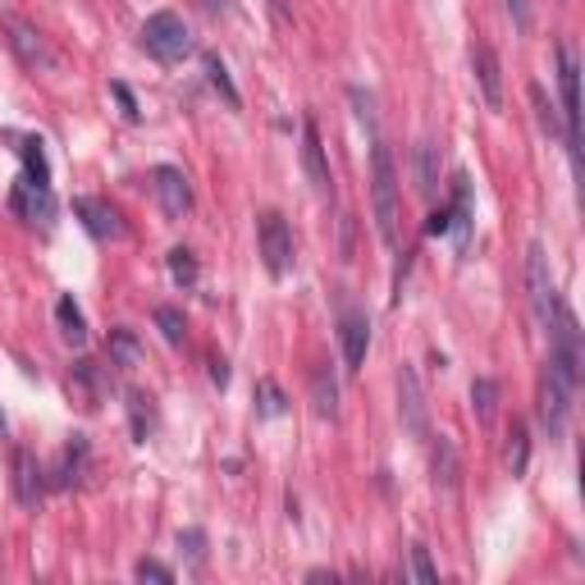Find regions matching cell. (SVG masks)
<instances>
[{
  "label": "cell",
  "instance_id": "obj_18",
  "mask_svg": "<svg viewBox=\"0 0 585 585\" xmlns=\"http://www.w3.org/2000/svg\"><path fill=\"white\" fill-rule=\"evenodd\" d=\"M56 320H60V335H65L73 348L87 343V320H83V312H79V302H73V297H60V302H56Z\"/></svg>",
  "mask_w": 585,
  "mask_h": 585
},
{
  "label": "cell",
  "instance_id": "obj_2",
  "mask_svg": "<svg viewBox=\"0 0 585 585\" xmlns=\"http://www.w3.org/2000/svg\"><path fill=\"white\" fill-rule=\"evenodd\" d=\"M142 50H147L151 60H161V65H179L188 50H192L188 23H184L179 14H169V10L151 14V19L142 23Z\"/></svg>",
  "mask_w": 585,
  "mask_h": 585
},
{
  "label": "cell",
  "instance_id": "obj_1",
  "mask_svg": "<svg viewBox=\"0 0 585 585\" xmlns=\"http://www.w3.org/2000/svg\"><path fill=\"white\" fill-rule=\"evenodd\" d=\"M371 207H375L379 238L394 247L398 243V169H394L389 147L379 138H375V151H371Z\"/></svg>",
  "mask_w": 585,
  "mask_h": 585
},
{
  "label": "cell",
  "instance_id": "obj_33",
  "mask_svg": "<svg viewBox=\"0 0 585 585\" xmlns=\"http://www.w3.org/2000/svg\"><path fill=\"white\" fill-rule=\"evenodd\" d=\"M507 14H513V23L522 33L530 28V0H507Z\"/></svg>",
  "mask_w": 585,
  "mask_h": 585
},
{
  "label": "cell",
  "instance_id": "obj_21",
  "mask_svg": "<svg viewBox=\"0 0 585 585\" xmlns=\"http://www.w3.org/2000/svg\"><path fill=\"white\" fill-rule=\"evenodd\" d=\"M526 463H530L526 421H513V430H507V471H513V476H526Z\"/></svg>",
  "mask_w": 585,
  "mask_h": 585
},
{
  "label": "cell",
  "instance_id": "obj_5",
  "mask_svg": "<svg viewBox=\"0 0 585 585\" xmlns=\"http://www.w3.org/2000/svg\"><path fill=\"white\" fill-rule=\"evenodd\" d=\"M257 243H261V261L274 279H284L293 270V229L284 224L279 211H261L257 215Z\"/></svg>",
  "mask_w": 585,
  "mask_h": 585
},
{
  "label": "cell",
  "instance_id": "obj_12",
  "mask_svg": "<svg viewBox=\"0 0 585 585\" xmlns=\"http://www.w3.org/2000/svg\"><path fill=\"white\" fill-rule=\"evenodd\" d=\"M302 165H307V179H312L316 197H335V179H329V161H325V147H320L316 119L302 124Z\"/></svg>",
  "mask_w": 585,
  "mask_h": 585
},
{
  "label": "cell",
  "instance_id": "obj_38",
  "mask_svg": "<svg viewBox=\"0 0 585 585\" xmlns=\"http://www.w3.org/2000/svg\"><path fill=\"white\" fill-rule=\"evenodd\" d=\"M201 5H211V10H224V5H229V0H201Z\"/></svg>",
  "mask_w": 585,
  "mask_h": 585
},
{
  "label": "cell",
  "instance_id": "obj_39",
  "mask_svg": "<svg viewBox=\"0 0 585 585\" xmlns=\"http://www.w3.org/2000/svg\"><path fill=\"white\" fill-rule=\"evenodd\" d=\"M0 425H5V421H0Z\"/></svg>",
  "mask_w": 585,
  "mask_h": 585
},
{
  "label": "cell",
  "instance_id": "obj_26",
  "mask_svg": "<svg viewBox=\"0 0 585 585\" xmlns=\"http://www.w3.org/2000/svg\"><path fill=\"white\" fill-rule=\"evenodd\" d=\"M169 274H174V284H179V289H192L197 284V257H192L188 247H174L169 251Z\"/></svg>",
  "mask_w": 585,
  "mask_h": 585
},
{
  "label": "cell",
  "instance_id": "obj_4",
  "mask_svg": "<svg viewBox=\"0 0 585 585\" xmlns=\"http://www.w3.org/2000/svg\"><path fill=\"white\" fill-rule=\"evenodd\" d=\"M0 37H5V46L14 50V60L23 69H50V65H56L46 37L37 33V23H28L23 14H0Z\"/></svg>",
  "mask_w": 585,
  "mask_h": 585
},
{
  "label": "cell",
  "instance_id": "obj_27",
  "mask_svg": "<svg viewBox=\"0 0 585 585\" xmlns=\"http://www.w3.org/2000/svg\"><path fill=\"white\" fill-rule=\"evenodd\" d=\"M129 417H133V435L147 440L151 425H156V407H151L147 394H129Z\"/></svg>",
  "mask_w": 585,
  "mask_h": 585
},
{
  "label": "cell",
  "instance_id": "obj_30",
  "mask_svg": "<svg viewBox=\"0 0 585 585\" xmlns=\"http://www.w3.org/2000/svg\"><path fill=\"white\" fill-rule=\"evenodd\" d=\"M257 394H261V412H266V417H279V412H284V394H279L274 379H261Z\"/></svg>",
  "mask_w": 585,
  "mask_h": 585
},
{
  "label": "cell",
  "instance_id": "obj_3",
  "mask_svg": "<svg viewBox=\"0 0 585 585\" xmlns=\"http://www.w3.org/2000/svg\"><path fill=\"white\" fill-rule=\"evenodd\" d=\"M558 87H563V138L572 161H581V65L576 46H558Z\"/></svg>",
  "mask_w": 585,
  "mask_h": 585
},
{
  "label": "cell",
  "instance_id": "obj_22",
  "mask_svg": "<svg viewBox=\"0 0 585 585\" xmlns=\"http://www.w3.org/2000/svg\"><path fill=\"white\" fill-rule=\"evenodd\" d=\"M142 362V348L133 339V329H110V366H138Z\"/></svg>",
  "mask_w": 585,
  "mask_h": 585
},
{
  "label": "cell",
  "instance_id": "obj_23",
  "mask_svg": "<svg viewBox=\"0 0 585 585\" xmlns=\"http://www.w3.org/2000/svg\"><path fill=\"white\" fill-rule=\"evenodd\" d=\"M430 463H435V480L444 490H457V453H453V444L440 435L435 440V448H430Z\"/></svg>",
  "mask_w": 585,
  "mask_h": 585
},
{
  "label": "cell",
  "instance_id": "obj_11",
  "mask_svg": "<svg viewBox=\"0 0 585 585\" xmlns=\"http://www.w3.org/2000/svg\"><path fill=\"white\" fill-rule=\"evenodd\" d=\"M471 73H476V83H480V96H485V106L499 110V106H503V69H499V56H494L490 42H476V46H471Z\"/></svg>",
  "mask_w": 585,
  "mask_h": 585
},
{
  "label": "cell",
  "instance_id": "obj_13",
  "mask_svg": "<svg viewBox=\"0 0 585 585\" xmlns=\"http://www.w3.org/2000/svg\"><path fill=\"white\" fill-rule=\"evenodd\" d=\"M73 215H79L87 224V234L92 238H124V220L119 211L110 207V201H101V197H79L73 201Z\"/></svg>",
  "mask_w": 585,
  "mask_h": 585
},
{
  "label": "cell",
  "instance_id": "obj_17",
  "mask_svg": "<svg viewBox=\"0 0 585 585\" xmlns=\"http://www.w3.org/2000/svg\"><path fill=\"white\" fill-rule=\"evenodd\" d=\"M73 385L83 389V398H87V407H101V398H106V389H110V379H106V371H101L96 362H73Z\"/></svg>",
  "mask_w": 585,
  "mask_h": 585
},
{
  "label": "cell",
  "instance_id": "obj_35",
  "mask_svg": "<svg viewBox=\"0 0 585 585\" xmlns=\"http://www.w3.org/2000/svg\"><path fill=\"white\" fill-rule=\"evenodd\" d=\"M179 545H188V553L201 563V545H207V540H201V530H188V536H179Z\"/></svg>",
  "mask_w": 585,
  "mask_h": 585
},
{
  "label": "cell",
  "instance_id": "obj_8",
  "mask_svg": "<svg viewBox=\"0 0 585 585\" xmlns=\"http://www.w3.org/2000/svg\"><path fill=\"white\" fill-rule=\"evenodd\" d=\"M151 188H156V201H161V211L169 220H184L192 211V188L184 179V169H174V165H156L151 169Z\"/></svg>",
  "mask_w": 585,
  "mask_h": 585
},
{
  "label": "cell",
  "instance_id": "obj_7",
  "mask_svg": "<svg viewBox=\"0 0 585 585\" xmlns=\"http://www.w3.org/2000/svg\"><path fill=\"white\" fill-rule=\"evenodd\" d=\"M526 289H530V307H536V320L549 329L553 312H558V297H553V274H549V257L540 243H530L526 251Z\"/></svg>",
  "mask_w": 585,
  "mask_h": 585
},
{
  "label": "cell",
  "instance_id": "obj_34",
  "mask_svg": "<svg viewBox=\"0 0 585 585\" xmlns=\"http://www.w3.org/2000/svg\"><path fill=\"white\" fill-rule=\"evenodd\" d=\"M352 101H358V119H362V124H366V129L375 133V110H371V96H362L358 87H352Z\"/></svg>",
  "mask_w": 585,
  "mask_h": 585
},
{
  "label": "cell",
  "instance_id": "obj_20",
  "mask_svg": "<svg viewBox=\"0 0 585 585\" xmlns=\"http://www.w3.org/2000/svg\"><path fill=\"white\" fill-rule=\"evenodd\" d=\"M440 188V156H435V142H421L417 147V192L421 197H435Z\"/></svg>",
  "mask_w": 585,
  "mask_h": 585
},
{
  "label": "cell",
  "instance_id": "obj_6",
  "mask_svg": "<svg viewBox=\"0 0 585 585\" xmlns=\"http://www.w3.org/2000/svg\"><path fill=\"white\" fill-rule=\"evenodd\" d=\"M572 385L553 366H545L540 379V425L549 430V440H563L568 435V417H572Z\"/></svg>",
  "mask_w": 585,
  "mask_h": 585
},
{
  "label": "cell",
  "instance_id": "obj_32",
  "mask_svg": "<svg viewBox=\"0 0 585 585\" xmlns=\"http://www.w3.org/2000/svg\"><path fill=\"white\" fill-rule=\"evenodd\" d=\"M530 101H536V110H540V129H545V133H558V115H553V106H549V96H545L540 83L530 87Z\"/></svg>",
  "mask_w": 585,
  "mask_h": 585
},
{
  "label": "cell",
  "instance_id": "obj_29",
  "mask_svg": "<svg viewBox=\"0 0 585 585\" xmlns=\"http://www.w3.org/2000/svg\"><path fill=\"white\" fill-rule=\"evenodd\" d=\"M412 576H417L421 585L440 581V572H435V563H430V549H425V545H412Z\"/></svg>",
  "mask_w": 585,
  "mask_h": 585
},
{
  "label": "cell",
  "instance_id": "obj_19",
  "mask_svg": "<svg viewBox=\"0 0 585 585\" xmlns=\"http://www.w3.org/2000/svg\"><path fill=\"white\" fill-rule=\"evenodd\" d=\"M312 394H316V412L320 417H339V379H335V371H329V366H316Z\"/></svg>",
  "mask_w": 585,
  "mask_h": 585
},
{
  "label": "cell",
  "instance_id": "obj_25",
  "mask_svg": "<svg viewBox=\"0 0 585 585\" xmlns=\"http://www.w3.org/2000/svg\"><path fill=\"white\" fill-rule=\"evenodd\" d=\"M156 325H161L165 343H174V348H179V343L188 339V320H184L179 307H156Z\"/></svg>",
  "mask_w": 585,
  "mask_h": 585
},
{
  "label": "cell",
  "instance_id": "obj_28",
  "mask_svg": "<svg viewBox=\"0 0 585 585\" xmlns=\"http://www.w3.org/2000/svg\"><path fill=\"white\" fill-rule=\"evenodd\" d=\"M207 79H211V87H215V92L229 101V106H238V101H243V96H238V87H234V79H229V69H224V60H220V56H207Z\"/></svg>",
  "mask_w": 585,
  "mask_h": 585
},
{
  "label": "cell",
  "instance_id": "obj_10",
  "mask_svg": "<svg viewBox=\"0 0 585 585\" xmlns=\"http://www.w3.org/2000/svg\"><path fill=\"white\" fill-rule=\"evenodd\" d=\"M10 207L28 220V224H50L56 220V197H50V184H33V179H19L14 184V197H10Z\"/></svg>",
  "mask_w": 585,
  "mask_h": 585
},
{
  "label": "cell",
  "instance_id": "obj_16",
  "mask_svg": "<svg viewBox=\"0 0 585 585\" xmlns=\"http://www.w3.org/2000/svg\"><path fill=\"white\" fill-rule=\"evenodd\" d=\"M83 471H87V440L73 435V444H65L56 463V485H73V480H83Z\"/></svg>",
  "mask_w": 585,
  "mask_h": 585
},
{
  "label": "cell",
  "instance_id": "obj_24",
  "mask_svg": "<svg viewBox=\"0 0 585 585\" xmlns=\"http://www.w3.org/2000/svg\"><path fill=\"white\" fill-rule=\"evenodd\" d=\"M471 412H476V421H494V412H499V385L494 379H476L471 385Z\"/></svg>",
  "mask_w": 585,
  "mask_h": 585
},
{
  "label": "cell",
  "instance_id": "obj_31",
  "mask_svg": "<svg viewBox=\"0 0 585 585\" xmlns=\"http://www.w3.org/2000/svg\"><path fill=\"white\" fill-rule=\"evenodd\" d=\"M133 576H138V581H156V585H169V581H174V572H169L165 563H156V558H142V563L133 568Z\"/></svg>",
  "mask_w": 585,
  "mask_h": 585
},
{
  "label": "cell",
  "instance_id": "obj_15",
  "mask_svg": "<svg viewBox=\"0 0 585 585\" xmlns=\"http://www.w3.org/2000/svg\"><path fill=\"white\" fill-rule=\"evenodd\" d=\"M42 490H46L42 463H37L28 448H14V499H19L23 507H37V503H42Z\"/></svg>",
  "mask_w": 585,
  "mask_h": 585
},
{
  "label": "cell",
  "instance_id": "obj_36",
  "mask_svg": "<svg viewBox=\"0 0 585 585\" xmlns=\"http://www.w3.org/2000/svg\"><path fill=\"white\" fill-rule=\"evenodd\" d=\"M211 379H215V385L224 389V379H229V366H224V362H211Z\"/></svg>",
  "mask_w": 585,
  "mask_h": 585
},
{
  "label": "cell",
  "instance_id": "obj_37",
  "mask_svg": "<svg viewBox=\"0 0 585 585\" xmlns=\"http://www.w3.org/2000/svg\"><path fill=\"white\" fill-rule=\"evenodd\" d=\"M266 5L274 10V19H289V0H266Z\"/></svg>",
  "mask_w": 585,
  "mask_h": 585
},
{
  "label": "cell",
  "instance_id": "obj_14",
  "mask_svg": "<svg viewBox=\"0 0 585 585\" xmlns=\"http://www.w3.org/2000/svg\"><path fill=\"white\" fill-rule=\"evenodd\" d=\"M339 339H343V362H348V371H362L366 348H371V320H366L362 312H343Z\"/></svg>",
  "mask_w": 585,
  "mask_h": 585
},
{
  "label": "cell",
  "instance_id": "obj_9",
  "mask_svg": "<svg viewBox=\"0 0 585 585\" xmlns=\"http://www.w3.org/2000/svg\"><path fill=\"white\" fill-rule=\"evenodd\" d=\"M398 412H402V425L412 430L417 440H430V417H425V394H421V379L412 366L398 371Z\"/></svg>",
  "mask_w": 585,
  "mask_h": 585
}]
</instances>
